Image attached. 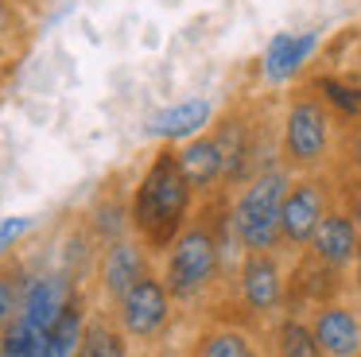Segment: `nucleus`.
<instances>
[{
	"instance_id": "nucleus-11",
	"label": "nucleus",
	"mask_w": 361,
	"mask_h": 357,
	"mask_svg": "<svg viewBox=\"0 0 361 357\" xmlns=\"http://www.w3.org/2000/svg\"><path fill=\"white\" fill-rule=\"evenodd\" d=\"M179 155V167L187 175V183L195 186L198 198H214V194H226V155H221L214 132L187 140V144H175Z\"/></svg>"
},
{
	"instance_id": "nucleus-24",
	"label": "nucleus",
	"mask_w": 361,
	"mask_h": 357,
	"mask_svg": "<svg viewBox=\"0 0 361 357\" xmlns=\"http://www.w3.org/2000/svg\"><path fill=\"white\" fill-rule=\"evenodd\" d=\"M4 4H12V0H0V8H4Z\"/></svg>"
},
{
	"instance_id": "nucleus-2",
	"label": "nucleus",
	"mask_w": 361,
	"mask_h": 357,
	"mask_svg": "<svg viewBox=\"0 0 361 357\" xmlns=\"http://www.w3.org/2000/svg\"><path fill=\"white\" fill-rule=\"evenodd\" d=\"M338 132L342 124L322 105V97L311 85H299L288 93L276 121V155L291 175H319L338 152Z\"/></svg>"
},
{
	"instance_id": "nucleus-15",
	"label": "nucleus",
	"mask_w": 361,
	"mask_h": 357,
	"mask_svg": "<svg viewBox=\"0 0 361 357\" xmlns=\"http://www.w3.org/2000/svg\"><path fill=\"white\" fill-rule=\"evenodd\" d=\"M268 357H322L311 322H303L299 315L276 318L268 330Z\"/></svg>"
},
{
	"instance_id": "nucleus-13",
	"label": "nucleus",
	"mask_w": 361,
	"mask_h": 357,
	"mask_svg": "<svg viewBox=\"0 0 361 357\" xmlns=\"http://www.w3.org/2000/svg\"><path fill=\"white\" fill-rule=\"evenodd\" d=\"M311 330L322 357H361V318L345 303H319L311 315Z\"/></svg>"
},
{
	"instance_id": "nucleus-22",
	"label": "nucleus",
	"mask_w": 361,
	"mask_h": 357,
	"mask_svg": "<svg viewBox=\"0 0 361 357\" xmlns=\"http://www.w3.org/2000/svg\"><path fill=\"white\" fill-rule=\"evenodd\" d=\"M12 74H16V59H0V93L12 82Z\"/></svg>"
},
{
	"instance_id": "nucleus-4",
	"label": "nucleus",
	"mask_w": 361,
	"mask_h": 357,
	"mask_svg": "<svg viewBox=\"0 0 361 357\" xmlns=\"http://www.w3.org/2000/svg\"><path fill=\"white\" fill-rule=\"evenodd\" d=\"M291 178L295 175L283 167V159H272L241 190L229 194V229H233L241 253H276V248H283L280 214Z\"/></svg>"
},
{
	"instance_id": "nucleus-23",
	"label": "nucleus",
	"mask_w": 361,
	"mask_h": 357,
	"mask_svg": "<svg viewBox=\"0 0 361 357\" xmlns=\"http://www.w3.org/2000/svg\"><path fill=\"white\" fill-rule=\"evenodd\" d=\"M353 276H357V287H361V241H357V256H353Z\"/></svg>"
},
{
	"instance_id": "nucleus-6",
	"label": "nucleus",
	"mask_w": 361,
	"mask_h": 357,
	"mask_svg": "<svg viewBox=\"0 0 361 357\" xmlns=\"http://www.w3.org/2000/svg\"><path fill=\"white\" fill-rule=\"evenodd\" d=\"M334 206L330 198V178L322 175H295L283 198V214H280V241L291 253H303L311 245L319 222L326 217V210Z\"/></svg>"
},
{
	"instance_id": "nucleus-9",
	"label": "nucleus",
	"mask_w": 361,
	"mask_h": 357,
	"mask_svg": "<svg viewBox=\"0 0 361 357\" xmlns=\"http://www.w3.org/2000/svg\"><path fill=\"white\" fill-rule=\"evenodd\" d=\"M314 51H319V35L314 31H276L260 51V78L268 85H288L311 66Z\"/></svg>"
},
{
	"instance_id": "nucleus-10",
	"label": "nucleus",
	"mask_w": 361,
	"mask_h": 357,
	"mask_svg": "<svg viewBox=\"0 0 361 357\" xmlns=\"http://www.w3.org/2000/svg\"><path fill=\"white\" fill-rule=\"evenodd\" d=\"M357 241H361V229H357V222L350 217V210H345V206H330L326 217L319 222V229H314L307 253H311V260L322 264V268L345 272V268H353Z\"/></svg>"
},
{
	"instance_id": "nucleus-3",
	"label": "nucleus",
	"mask_w": 361,
	"mask_h": 357,
	"mask_svg": "<svg viewBox=\"0 0 361 357\" xmlns=\"http://www.w3.org/2000/svg\"><path fill=\"white\" fill-rule=\"evenodd\" d=\"M210 202V214L218 210V194ZM164 276L167 291H171L175 303L190 307V303H202L214 287L226 276V253H221V237H218V214L206 217H190V225L171 241V248L164 253Z\"/></svg>"
},
{
	"instance_id": "nucleus-8",
	"label": "nucleus",
	"mask_w": 361,
	"mask_h": 357,
	"mask_svg": "<svg viewBox=\"0 0 361 357\" xmlns=\"http://www.w3.org/2000/svg\"><path fill=\"white\" fill-rule=\"evenodd\" d=\"M144 272H152V253L133 237V233L121 237V241L102 245V256H97L94 276H97V291H102V299L109 303V310L125 299V291L144 276Z\"/></svg>"
},
{
	"instance_id": "nucleus-16",
	"label": "nucleus",
	"mask_w": 361,
	"mask_h": 357,
	"mask_svg": "<svg viewBox=\"0 0 361 357\" xmlns=\"http://www.w3.org/2000/svg\"><path fill=\"white\" fill-rule=\"evenodd\" d=\"M78 357H128V338L117 326V318L105 310H90Z\"/></svg>"
},
{
	"instance_id": "nucleus-14",
	"label": "nucleus",
	"mask_w": 361,
	"mask_h": 357,
	"mask_svg": "<svg viewBox=\"0 0 361 357\" xmlns=\"http://www.w3.org/2000/svg\"><path fill=\"white\" fill-rule=\"evenodd\" d=\"M307 85L322 97V105L334 113V121L342 124V128L361 124V78H350V74H314Z\"/></svg>"
},
{
	"instance_id": "nucleus-17",
	"label": "nucleus",
	"mask_w": 361,
	"mask_h": 357,
	"mask_svg": "<svg viewBox=\"0 0 361 357\" xmlns=\"http://www.w3.org/2000/svg\"><path fill=\"white\" fill-rule=\"evenodd\" d=\"M190 357H264L241 326H210L195 338Z\"/></svg>"
},
{
	"instance_id": "nucleus-21",
	"label": "nucleus",
	"mask_w": 361,
	"mask_h": 357,
	"mask_svg": "<svg viewBox=\"0 0 361 357\" xmlns=\"http://www.w3.org/2000/svg\"><path fill=\"white\" fill-rule=\"evenodd\" d=\"M345 210H350V217L357 222V229H361V178H357V186L345 194Z\"/></svg>"
},
{
	"instance_id": "nucleus-18",
	"label": "nucleus",
	"mask_w": 361,
	"mask_h": 357,
	"mask_svg": "<svg viewBox=\"0 0 361 357\" xmlns=\"http://www.w3.org/2000/svg\"><path fill=\"white\" fill-rule=\"evenodd\" d=\"M24 279H27V264L16 256H4L0 260V334L12 326L20 310V295H24Z\"/></svg>"
},
{
	"instance_id": "nucleus-25",
	"label": "nucleus",
	"mask_w": 361,
	"mask_h": 357,
	"mask_svg": "<svg viewBox=\"0 0 361 357\" xmlns=\"http://www.w3.org/2000/svg\"><path fill=\"white\" fill-rule=\"evenodd\" d=\"M0 59H8V54H0Z\"/></svg>"
},
{
	"instance_id": "nucleus-7",
	"label": "nucleus",
	"mask_w": 361,
	"mask_h": 357,
	"mask_svg": "<svg viewBox=\"0 0 361 357\" xmlns=\"http://www.w3.org/2000/svg\"><path fill=\"white\" fill-rule=\"evenodd\" d=\"M237 303L249 318H272L288 299V279L276 253H241L237 264Z\"/></svg>"
},
{
	"instance_id": "nucleus-1",
	"label": "nucleus",
	"mask_w": 361,
	"mask_h": 357,
	"mask_svg": "<svg viewBox=\"0 0 361 357\" xmlns=\"http://www.w3.org/2000/svg\"><path fill=\"white\" fill-rule=\"evenodd\" d=\"M195 186L179 167L175 144H159L128 190V229L152 256H164L195 217Z\"/></svg>"
},
{
	"instance_id": "nucleus-5",
	"label": "nucleus",
	"mask_w": 361,
	"mask_h": 357,
	"mask_svg": "<svg viewBox=\"0 0 361 357\" xmlns=\"http://www.w3.org/2000/svg\"><path fill=\"white\" fill-rule=\"evenodd\" d=\"M171 315H175V299L159 272H144L125 291V299L113 307V318H117L128 341H156L171 326Z\"/></svg>"
},
{
	"instance_id": "nucleus-20",
	"label": "nucleus",
	"mask_w": 361,
	"mask_h": 357,
	"mask_svg": "<svg viewBox=\"0 0 361 357\" xmlns=\"http://www.w3.org/2000/svg\"><path fill=\"white\" fill-rule=\"evenodd\" d=\"M345 163H350L353 178H361V124L345 128Z\"/></svg>"
},
{
	"instance_id": "nucleus-19",
	"label": "nucleus",
	"mask_w": 361,
	"mask_h": 357,
	"mask_svg": "<svg viewBox=\"0 0 361 357\" xmlns=\"http://www.w3.org/2000/svg\"><path fill=\"white\" fill-rule=\"evenodd\" d=\"M27 229H32V217H24V214L0 217V260H4V256L20 245V237H24Z\"/></svg>"
},
{
	"instance_id": "nucleus-12",
	"label": "nucleus",
	"mask_w": 361,
	"mask_h": 357,
	"mask_svg": "<svg viewBox=\"0 0 361 357\" xmlns=\"http://www.w3.org/2000/svg\"><path fill=\"white\" fill-rule=\"evenodd\" d=\"M214 124V101L206 97H187V101H175V105H164L148 116L144 132L156 136L159 144H187V140L210 132Z\"/></svg>"
}]
</instances>
